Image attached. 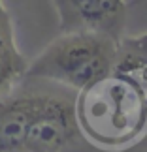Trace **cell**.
<instances>
[{"label": "cell", "mask_w": 147, "mask_h": 152, "mask_svg": "<svg viewBox=\"0 0 147 152\" xmlns=\"http://www.w3.org/2000/svg\"><path fill=\"white\" fill-rule=\"evenodd\" d=\"M117 39L95 32H66L28 62L27 77L68 86L75 92L109 75L119 60Z\"/></svg>", "instance_id": "2"}, {"label": "cell", "mask_w": 147, "mask_h": 152, "mask_svg": "<svg viewBox=\"0 0 147 152\" xmlns=\"http://www.w3.org/2000/svg\"><path fill=\"white\" fill-rule=\"evenodd\" d=\"M78 122L98 148H123L147 135V90L136 75L113 69L78 92Z\"/></svg>", "instance_id": "1"}, {"label": "cell", "mask_w": 147, "mask_h": 152, "mask_svg": "<svg viewBox=\"0 0 147 152\" xmlns=\"http://www.w3.org/2000/svg\"><path fill=\"white\" fill-rule=\"evenodd\" d=\"M40 81L28 79L0 98V152H25V135L36 107Z\"/></svg>", "instance_id": "5"}, {"label": "cell", "mask_w": 147, "mask_h": 152, "mask_svg": "<svg viewBox=\"0 0 147 152\" xmlns=\"http://www.w3.org/2000/svg\"><path fill=\"white\" fill-rule=\"evenodd\" d=\"M145 147H147V137H145Z\"/></svg>", "instance_id": "7"}, {"label": "cell", "mask_w": 147, "mask_h": 152, "mask_svg": "<svg viewBox=\"0 0 147 152\" xmlns=\"http://www.w3.org/2000/svg\"><path fill=\"white\" fill-rule=\"evenodd\" d=\"M40 81L36 107L25 135V152H89L100 150L83 135L78 122V92Z\"/></svg>", "instance_id": "3"}, {"label": "cell", "mask_w": 147, "mask_h": 152, "mask_svg": "<svg viewBox=\"0 0 147 152\" xmlns=\"http://www.w3.org/2000/svg\"><path fill=\"white\" fill-rule=\"evenodd\" d=\"M28 60L15 43L13 23L0 0V98L10 94L27 77Z\"/></svg>", "instance_id": "6"}, {"label": "cell", "mask_w": 147, "mask_h": 152, "mask_svg": "<svg viewBox=\"0 0 147 152\" xmlns=\"http://www.w3.org/2000/svg\"><path fill=\"white\" fill-rule=\"evenodd\" d=\"M58 32H95L121 42L126 25L125 0H53Z\"/></svg>", "instance_id": "4"}]
</instances>
